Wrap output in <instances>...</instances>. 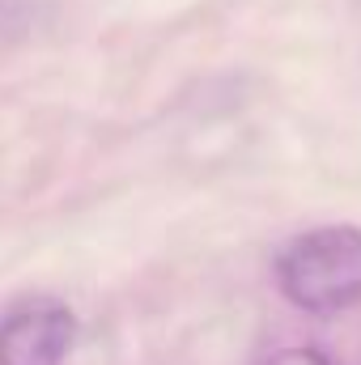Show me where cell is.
<instances>
[{
  "mask_svg": "<svg viewBox=\"0 0 361 365\" xmlns=\"http://www.w3.org/2000/svg\"><path fill=\"white\" fill-rule=\"evenodd\" d=\"M276 284L285 302L306 314H340L361 306V230L315 225L276 255Z\"/></svg>",
  "mask_w": 361,
  "mask_h": 365,
  "instance_id": "cell-1",
  "label": "cell"
},
{
  "mask_svg": "<svg viewBox=\"0 0 361 365\" xmlns=\"http://www.w3.org/2000/svg\"><path fill=\"white\" fill-rule=\"evenodd\" d=\"M260 365H336V361L315 344H293V349H280V353L264 357Z\"/></svg>",
  "mask_w": 361,
  "mask_h": 365,
  "instance_id": "cell-3",
  "label": "cell"
},
{
  "mask_svg": "<svg viewBox=\"0 0 361 365\" xmlns=\"http://www.w3.org/2000/svg\"><path fill=\"white\" fill-rule=\"evenodd\" d=\"M73 340L77 314L64 302H21L0 319V365H64Z\"/></svg>",
  "mask_w": 361,
  "mask_h": 365,
  "instance_id": "cell-2",
  "label": "cell"
}]
</instances>
